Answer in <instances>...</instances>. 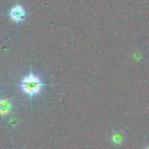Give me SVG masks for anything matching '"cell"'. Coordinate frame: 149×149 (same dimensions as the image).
Returning <instances> with one entry per match:
<instances>
[{
	"label": "cell",
	"mask_w": 149,
	"mask_h": 149,
	"mask_svg": "<svg viewBox=\"0 0 149 149\" xmlns=\"http://www.w3.org/2000/svg\"><path fill=\"white\" fill-rule=\"evenodd\" d=\"M19 86L26 95L30 96V97H33L41 92L42 88L44 87V83L38 76L31 73L30 75L26 76L20 81Z\"/></svg>",
	"instance_id": "obj_1"
},
{
	"label": "cell",
	"mask_w": 149,
	"mask_h": 149,
	"mask_svg": "<svg viewBox=\"0 0 149 149\" xmlns=\"http://www.w3.org/2000/svg\"><path fill=\"white\" fill-rule=\"evenodd\" d=\"M9 16L12 20L16 23L22 22L26 18V10L22 5H15L10 9Z\"/></svg>",
	"instance_id": "obj_2"
},
{
	"label": "cell",
	"mask_w": 149,
	"mask_h": 149,
	"mask_svg": "<svg viewBox=\"0 0 149 149\" xmlns=\"http://www.w3.org/2000/svg\"><path fill=\"white\" fill-rule=\"evenodd\" d=\"M11 103L8 100L5 99H0V114L2 115H7L11 112Z\"/></svg>",
	"instance_id": "obj_3"
}]
</instances>
